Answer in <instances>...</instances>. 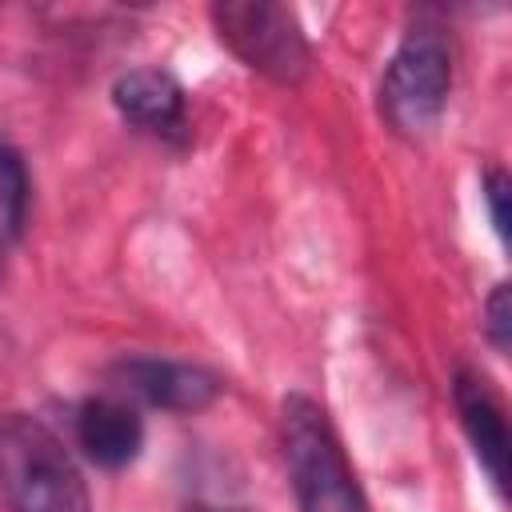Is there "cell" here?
<instances>
[{"label": "cell", "mask_w": 512, "mask_h": 512, "mask_svg": "<svg viewBox=\"0 0 512 512\" xmlns=\"http://www.w3.org/2000/svg\"><path fill=\"white\" fill-rule=\"evenodd\" d=\"M0 492L12 512H92L56 432L24 412L0 416Z\"/></svg>", "instance_id": "cell-1"}, {"label": "cell", "mask_w": 512, "mask_h": 512, "mask_svg": "<svg viewBox=\"0 0 512 512\" xmlns=\"http://www.w3.org/2000/svg\"><path fill=\"white\" fill-rule=\"evenodd\" d=\"M284 460L300 512H368L328 412L308 396L284 400Z\"/></svg>", "instance_id": "cell-2"}, {"label": "cell", "mask_w": 512, "mask_h": 512, "mask_svg": "<svg viewBox=\"0 0 512 512\" xmlns=\"http://www.w3.org/2000/svg\"><path fill=\"white\" fill-rule=\"evenodd\" d=\"M452 88V48L436 24H416L404 32L380 80V112L404 136H428L448 104Z\"/></svg>", "instance_id": "cell-3"}, {"label": "cell", "mask_w": 512, "mask_h": 512, "mask_svg": "<svg viewBox=\"0 0 512 512\" xmlns=\"http://www.w3.org/2000/svg\"><path fill=\"white\" fill-rule=\"evenodd\" d=\"M220 40L260 76L276 84H300L312 68L308 40L296 16L268 0H224L212 8Z\"/></svg>", "instance_id": "cell-4"}, {"label": "cell", "mask_w": 512, "mask_h": 512, "mask_svg": "<svg viewBox=\"0 0 512 512\" xmlns=\"http://www.w3.org/2000/svg\"><path fill=\"white\" fill-rule=\"evenodd\" d=\"M108 392L120 400H140L160 412H200L220 396V380L184 360H160V356H124L104 368Z\"/></svg>", "instance_id": "cell-5"}, {"label": "cell", "mask_w": 512, "mask_h": 512, "mask_svg": "<svg viewBox=\"0 0 512 512\" xmlns=\"http://www.w3.org/2000/svg\"><path fill=\"white\" fill-rule=\"evenodd\" d=\"M76 444L100 468H128L144 448V420L120 396H92L76 412Z\"/></svg>", "instance_id": "cell-6"}, {"label": "cell", "mask_w": 512, "mask_h": 512, "mask_svg": "<svg viewBox=\"0 0 512 512\" xmlns=\"http://www.w3.org/2000/svg\"><path fill=\"white\" fill-rule=\"evenodd\" d=\"M452 396H456V412H460V424L472 440L476 460L484 464L488 480L504 492L508 488V424H504L500 396L488 388V380L480 372H468V368L456 372Z\"/></svg>", "instance_id": "cell-7"}, {"label": "cell", "mask_w": 512, "mask_h": 512, "mask_svg": "<svg viewBox=\"0 0 512 512\" xmlns=\"http://www.w3.org/2000/svg\"><path fill=\"white\" fill-rule=\"evenodd\" d=\"M112 104L116 112L144 128V132H176L184 128V88L176 76L160 68H132L112 84Z\"/></svg>", "instance_id": "cell-8"}, {"label": "cell", "mask_w": 512, "mask_h": 512, "mask_svg": "<svg viewBox=\"0 0 512 512\" xmlns=\"http://www.w3.org/2000/svg\"><path fill=\"white\" fill-rule=\"evenodd\" d=\"M24 204H28V172L16 148L0 140V244H8L20 224H24Z\"/></svg>", "instance_id": "cell-9"}, {"label": "cell", "mask_w": 512, "mask_h": 512, "mask_svg": "<svg viewBox=\"0 0 512 512\" xmlns=\"http://www.w3.org/2000/svg\"><path fill=\"white\" fill-rule=\"evenodd\" d=\"M484 332H488L496 352H508V344H512V292H508V284L492 288V296L484 304Z\"/></svg>", "instance_id": "cell-10"}, {"label": "cell", "mask_w": 512, "mask_h": 512, "mask_svg": "<svg viewBox=\"0 0 512 512\" xmlns=\"http://www.w3.org/2000/svg\"><path fill=\"white\" fill-rule=\"evenodd\" d=\"M508 176L500 168H492L484 176V200H488V212H492V228L500 240H508Z\"/></svg>", "instance_id": "cell-11"}, {"label": "cell", "mask_w": 512, "mask_h": 512, "mask_svg": "<svg viewBox=\"0 0 512 512\" xmlns=\"http://www.w3.org/2000/svg\"><path fill=\"white\" fill-rule=\"evenodd\" d=\"M188 512H224V508H188Z\"/></svg>", "instance_id": "cell-12"}]
</instances>
